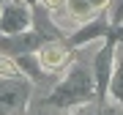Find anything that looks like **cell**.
<instances>
[{
  "label": "cell",
  "instance_id": "277c9868",
  "mask_svg": "<svg viewBox=\"0 0 123 115\" xmlns=\"http://www.w3.org/2000/svg\"><path fill=\"white\" fill-rule=\"evenodd\" d=\"M27 85L19 80H3L0 82V115H11L22 110L27 102Z\"/></svg>",
  "mask_w": 123,
  "mask_h": 115
},
{
  "label": "cell",
  "instance_id": "ba28073f",
  "mask_svg": "<svg viewBox=\"0 0 123 115\" xmlns=\"http://www.w3.org/2000/svg\"><path fill=\"white\" fill-rule=\"evenodd\" d=\"M0 77H6V80H17L19 77V69L14 63V58L3 55V52H0Z\"/></svg>",
  "mask_w": 123,
  "mask_h": 115
},
{
  "label": "cell",
  "instance_id": "9c48e42d",
  "mask_svg": "<svg viewBox=\"0 0 123 115\" xmlns=\"http://www.w3.org/2000/svg\"><path fill=\"white\" fill-rule=\"evenodd\" d=\"M88 6H90L96 14H101L104 8H110V0H88Z\"/></svg>",
  "mask_w": 123,
  "mask_h": 115
},
{
  "label": "cell",
  "instance_id": "8fae6325",
  "mask_svg": "<svg viewBox=\"0 0 123 115\" xmlns=\"http://www.w3.org/2000/svg\"><path fill=\"white\" fill-rule=\"evenodd\" d=\"M25 3H27V6H30V8H33V6H36V3H38V0H25Z\"/></svg>",
  "mask_w": 123,
  "mask_h": 115
},
{
  "label": "cell",
  "instance_id": "30bf717a",
  "mask_svg": "<svg viewBox=\"0 0 123 115\" xmlns=\"http://www.w3.org/2000/svg\"><path fill=\"white\" fill-rule=\"evenodd\" d=\"M41 3H44L49 11H60L63 6H66V0H41Z\"/></svg>",
  "mask_w": 123,
  "mask_h": 115
},
{
  "label": "cell",
  "instance_id": "52a82bcc",
  "mask_svg": "<svg viewBox=\"0 0 123 115\" xmlns=\"http://www.w3.org/2000/svg\"><path fill=\"white\" fill-rule=\"evenodd\" d=\"M107 93H112V99H118L123 107V49H120V58H115V69H112V80H110Z\"/></svg>",
  "mask_w": 123,
  "mask_h": 115
},
{
  "label": "cell",
  "instance_id": "7a4b0ae2",
  "mask_svg": "<svg viewBox=\"0 0 123 115\" xmlns=\"http://www.w3.org/2000/svg\"><path fill=\"white\" fill-rule=\"evenodd\" d=\"M33 25V8L25 0H8L0 11V33L6 36H22Z\"/></svg>",
  "mask_w": 123,
  "mask_h": 115
},
{
  "label": "cell",
  "instance_id": "8992f818",
  "mask_svg": "<svg viewBox=\"0 0 123 115\" xmlns=\"http://www.w3.org/2000/svg\"><path fill=\"white\" fill-rule=\"evenodd\" d=\"M63 8H66V14L74 19L77 25H88V22H93V19L98 17V14L88 6V0H66Z\"/></svg>",
  "mask_w": 123,
  "mask_h": 115
},
{
  "label": "cell",
  "instance_id": "3957f363",
  "mask_svg": "<svg viewBox=\"0 0 123 115\" xmlns=\"http://www.w3.org/2000/svg\"><path fill=\"white\" fill-rule=\"evenodd\" d=\"M112 69H115V44L112 38L104 44V49L96 55V60H93V80H96V90L98 96H107V90H110V80H112Z\"/></svg>",
  "mask_w": 123,
  "mask_h": 115
},
{
  "label": "cell",
  "instance_id": "5b68a950",
  "mask_svg": "<svg viewBox=\"0 0 123 115\" xmlns=\"http://www.w3.org/2000/svg\"><path fill=\"white\" fill-rule=\"evenodd\" d=\"M36 60H38L41 71H57L68 60V47L63 41H44L36 52Z\"/></svg>",
  "mask_w": 123,
  "mask_h": 115
},
{
  "label": "cell",
  "instance_id": "7c38bea8",
  "mask_svg": "<svg viewBox=\"0 0 123 115\" xmlns=\"http://www.w3.org/2000/svg\"><path fill=\"white\" fill-rule=\"evenodd\" d=\"M6 3H8V0H0V6H6Z\"/></svg>",
  "mask_w": 123,
  "mask_h": 115
},
{
  "label": "cell",
  "instance_id": "6da1fadb",
  "mask_svg": "<svg viewBox=\"0 0 123 115\" xmlns=\"http://www.w3.org/2000/svg\"><path fill=\"white\" fill-rule=\"evenodd\" d=\"M93 88H96V80H93V71L82 63L71 66V71L66 74L57 88L52 90L49 96V104L55 107H74V104H82L93 96Z\"/></svg>",
  "mask_w": 123,
  "mask_h": 115
}]
</instances>
